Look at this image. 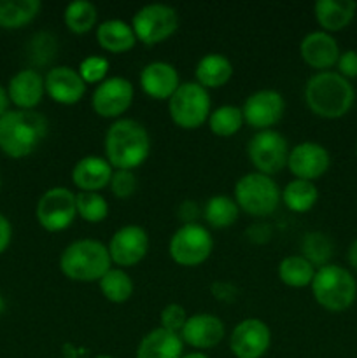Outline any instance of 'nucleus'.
<instances>
[{"mask_svg": "<svg viewBox=\"0 0 357 358\" xmlns=\"http://www.w3.org/2000/svg\"><path fill=\"white\" fill-rule=\"evenodd\" d=\"M105 159L114 170H135L150 154V135L146 126L130 117L112 122L104 138Z\"/></svg>", "mask_w": 357, "mask_h": 358, "instance_id": "1", "label": "nucleus"}, {"mask_svg": "<svg viewBox=\"0 0 357 358\" xmlns=\"http://www.w3.org/2000/svg\"><path fill=\"white\" fill-rule=\"evenodd\" d=\"M304 103L315 115L340 119L350 112L356 101V90L338 72H317L304 84Z\"/></svg>", "mask_w": 357, "mask_h": 358, "instance_id": "2", "label": "nucleus"}, {"mask_svg": "<svg viewBox=\"0 0 357 358\" xmlns=\"http://www.w3.org/2000/svg\"><path fill=\"white\" fill-rule=\"evenodd\" d=\"M49 122L41 112L9 110L0 117V150L14 159L27 157L46 138Z\"/></svg>", "mask_w": 357, "mask_h": 358, "instance_id": "3", "label": "nucleus"}, {"mask_svg": "<svg viewBox=\"0 0 357 358\" xmlns=\"http://www.w3.org/2000/svg\"><path fill=\"white\" fill-rule=\"evenodd\" d=\"M112 268L107 245L94 238H80L63 248L59 271L72 282L93 283Z\"/></svg>", "mask_w": 357, "mask_h": 358, "instance_id": "4", "label": "nucleus"}, {"mask_svg": "<svg viewBox=\"0 0 357 358\" xmlns=\"http://www.w3.org/2000/svg\"><path fill=\"white\" fill-rule=\"evenodd\" d=\"M310 289L315 303L331 313L346 311L357 299V282L354 275L332 262L315 271Z\"/></svg>", "mask_w": 357, "mask_h": 358, "instance_id": "5", "label": "nucleus"}, {"mask_svg": "<svg viewBox=\"0 0 357 358\" xmlns=\"http://www.w3.org/2000/svg\"><path fill=\"white\" fill-rule=\"evenodd\" d=\"M233 198L240 212L252 217H266L272 215L282 201V191L273 177L251 171L238 178Z\"/></svg>", "mask_w": 357, "mask_h": 358, "instance_id": "6", "label": "nucleus"}, {"mask_svg": "<svg viewBox=\"0 0 357 358\" xmlns=\"http://www.w3.org/2000/svg\"><path fill=\"white\" fill-rule=\"evenodd\" d=\"M168 112L170 117L178 128L182 129H198L209 121L212 112L210 103V93L198 83H181L172 98L168 100Z\"/></svg>", "mask_w": 357, "mask_h": 358, "instance_id": "7", "label": "nucleus"}, {"mask_svg": "<svg viewBox=\"0 0 357 358\" xmlns=\"http://www.w3.org/2000/svg\"><path fill=\"white\" fill-rule=\"evenodd\" d=\"M214 250V238L202 224H182L170 238L168 252L175 264L182 268L202 266Z\"/></svg>", "mask_w": 357, "mask_h": 358, "instance_id": "8", "label": "nucleus"}, {"mask_svg": "<svg viewBox=\"0 0 357 358\" xmlns=\"http://www.w3.org/2000/svg\"><path fill=\"white\" fill-rule=\"evenodd\" d=\"M132 28L136 41L146 45H156L177 31L178 14L167 3H147L133 14Z\"/></svg>", "mask_w": 357, "mask_h": 358, "instance_id": "9", "label": "nucleus"}, {"mask_svg": "<svg viewBox=\"0 0 357 358\" xmlns=\"http://www.w3.org/2000/svg\"><path fill=\"white\" fill-rule=\"evenodd\" d=\"M289 142L276 129L258 131L247 143V157L255 171L273 177L287 168L289 159Z\"/></svg>", "mask_w": 357, "mask_h": 358, "instance_id": "10", "label": "nucleus"}, {"mask_svg": "<svg viewBox=\"0 0 357 358\" xmlns=\"http://www.w3.org/2000/svg\"><path fill=\"white\" fill-rule=\"evenodd\" d=\"M35 217L41 227L49 233L69 229L77 217L76 194L66 187H51L38 198Z\"/></svg>", "mask_w": 357, "mask_h": 358, "instance_id": "11", "label": "nucleus"}, {"mask_svg": "<svg viewBox=\"0 0 357 358\" xmlns=\"http://www.w3.org/2000/svg\"><path fill=\"white\" fill-rule=\"evenodd\" d=\"M133 96L135 87L132 80L121 76H112L94 86L91 93V107L100 117L118 121L132 107Z\"/></svg>", "mask_w": 357, "mask_h": 358, "instance_id": "12", "label": "nucleus"}, {"mask_svg": "<svg viewBox=\"0 0 357 358\" xmlns=\"http://www.w3.org/2000/svg\"><path fill=\"white\" fill-rule=\"evenodd\" d=\"M107 248L112 264L121 269L133 268L149 252V234L139 224H126L112 234Z\"/></svg>", "mask_w": 357, "mask_h": 358, "instance_id": "13", "label": "nucleus"}, {"mask_svg": "<svg viewBox=\"0 0 357 358\" xmlns=\"http://www.w3.org/2000/svg\"><path fill=\"white\" fill-rule=\"evenodd\" d=\"M272 346V331L261 318H244L230 334L234 358H262Z\"/></svg>", "mask_w": 357, "mask_h": 358, "instance_id": "14", "label": "nucleus"}, {"mask_svg": "<svg viewBox=\"0 0 357 358\" xmlns=\"http://www.w3.org/2000/svg\"><path fill=\"white\" fill-rule=\"evenodd\" d=\"M286 112V100L275 90H259L248 94L247 100L241 105L245 124L262 131L273 129V126L282 119Z\"/></svg>", "mask_w": 357, "mask_h": 358, "instance_id": "15", "label": "nucleus"}, {"mask_svg": "<svg viewBox=\"0 0 357 358\" xmlns=\"http://www.w3.org/2000/svg\"><path fill=\"white\" fill-rule=\"evenodd\" d=\"M331 166V154L324 145L317 142H300L290 149L287 168L294 178L301 180H317Z\"/></svg>", "mask_w": 357, "mask_h": 358, "instance_id": "16", "label": "nucleus"}, {"mask_svg": "<svg viewBox=\"0 0 357 358\" xmlns=\"http://www.w3.org/2000/svg\"><path fill=\"white\" fill-rule=\"evenodd\" d=\"M224 336H226L224 322L212 313L191 315L181 331L184 345L191 346L196 352L216 348L223 341Z\"/></svg>", "mask_w": 357, "mask_h": 358, "instance_id": "17", "label": "nucleus"}, {"mask_svg": "<svg viewBox=\"0 0 357 358\" xmlns=\"http://www.w3.org/2000/svg\"><path fill=\"white\" fill-rule=\"evenodd\" d=\"M46 93L59 105H76L86 94V83L77 69L69 65H58L48 70L44 77Z\"/></svg>", "mask_w": 357, "mask_h": 358, "instance_id": "18", "label": "nucleus"}, {"mask_svg": "<svg viewBox=\"0 0 357 358\" xmlns=\"http://www.w3.org/2000/svg\"><path fill=\"white\" fill-rule=\"evenodd\" d=\"M340 55L342 51L336 38L324 30L310 31L300 42L301 59L318 72H326L336 66Z\"/></svg>", "mask_w": 357, "mask_h": 358, "instance_id": "19", "label": "nucleus"}, {"mask_svg": "<svg viewBox=\"0 0 357 358\" xmlns=\"http://www.w3.org/2000/svg\"><path fill=\"white\" fill-rule=\"evenodd\" d=\"M139 84L144 93L153 100L168 101L181 86V76L172 63L150 62L140 70Z\"/></svg>", "mask_w": 357, "mask_h": 358, "instance_id": "20", "label": "nucleus"}, {"mask_svg": "<svg viewBox=\"0 0 357 358\" xmlns=\"http://www.w3.org/2000/svg\"><path fill=\"white\" fill-rule=\"evenodd\" d=\"M114 168L102 156H84L74 164L72 182L79 192H100L111 184Z\"/></svg>", "mask_w": 357, "mask_h": 358, "instance_id": "21", "label": "nucleus"}, {"mask_svg": "<svg viewBox=\"0 0 357 358\" xmlns=\"http://www.w3.org/2000/svg\"><path fill=\"white\" fill-rule=\"evenodd\" d=\"M44 93V77L34 69H24L14 73L9 80V86H7L9 100L20 110H34L42 101Z\"/></svg>", "mask_w": 357, "mask_h": 358, "instance_id": "22", "label": "nucleus"}, {"mask_svg": "<svg viewBox=\"0 0 357 358\" xmlns=\"http://www.w3.org/2000/svg\"><path fill=\"white\" fill-rule=\"evenodd\" d=\"M184 341L181 334L156 327L147 332L136 346L135 358H182Z\"/></svg>", "mask_w": 357, "mask_h": 358, "instance_id": "23", "label": "nucleus"}, {"mask_svg": "<svg viewBox=\"0 0 357 358\" xmlns=\"http://www.w3.org/2000/svg\"><path fill=\"white\" fill-rule=\"evenodd\" d=\"M357 3L354 0H317L314 3V14L321 28L328 34L343 30L352 23Z\"/></svg>", "mask_w": 357, "mask_h": 358, "instance_id": "24", "label": "nucleus"}, {"mask_svg": "<svg viewBox=\"0 0 357 358\" xmlns=\"http://www.w3.org/2000/svg\"><path fill=\"white\" fill-rule=\"evenodd\" d=\"M233 63L220 52H206L198 59L195 69L196 83L205 90H217L230 83L233 77Z\"/></svg>", "mask_w": 357, "mask_h": 358, "instance_id": "25", "label": "nucleus"}, {"mask_svg": "<svg viewBox=\"0 0 357 358\" xmlns=\"http://www.w3.org/2000/svg\"><path fill=\"white\" fill-rule=\"evenodd\" d=\"M97 41L104 51L119 55V52H126L135 48L136 35L132 23L114 17V20H107L98 24Z\"/></svg>", "mask_w": 357, "mask_h": 358, "instance_id": "26", "label": "nucleus"}, {"mask_svg": "<svg viewBox=\"0 0 357 358\" xmlns=\"http://www.w3.org/2000/svg\"><path fill=\"white\" fill-rule=\"evenodd\" d=\"M202 215L205 222L214 229H227L238 220L240 208L233 196L214 194L206 199Z\"/></svg>", "mask_w": 357, "mask_h": 358, "instance_id": "27", "label": "nucleus"}, {"mask_svg": "<svg viewBox=\"0 0 357 358\" xmlns=\"http://www.w3.org/2000/svg\"><path fill=\"white\" fill-rule=\"evenodd\" d=\"M315 271L317 269L300 254L284 257L279 262V268H276V275H279L280 282L284 285L290 287V289H304V287H310Z\"/></svg>", "mask_w": 357, "mask_h": 358, "instance_id": "28", "label": "nucleus"}, {"mask_svg": "<svg viewBox=\"0 0 357 358\" xmlns=\"http://www.w3.org/2000/svg\"><path fill=\"white\" fill-rule=\"evenodd\" d=\"M282 201L290 212L307 213L310 212L318 201V189L314 182L293 178L286 187L282 189Z\"/></svg>", "mask_w": 357, "mask_h": 358, "instance_id": "29", "label": "nucleus"}, {"mask_svg": "<svg viewBox=\"0 0 357 358\" xmlns=\"http://www.w3.org/2000/svg\"><path fill=\"white\" fill-rule=\"evenodd\" d=\"M41 7L38 0H0V27H24L37 17Z\"/></svg>", "mask_w": 357, "mask_h": 358, "instance_id": "30", "label": "nucleus"}, {"mask_svg": "<svg viewBox=\"0 0 357 358\" xmlns=\"http://www.w3.org/2000/svg\"><path fill=\"white\" fill-rule=\"evenodd\" d=\"M300 250V255H303L315 269H318L322 268V266L331 264L335 245H332L331 238L326 233H321V231H310V233H307L301 238Z\"/></svg>", "mask_w": 357, "mask_h": 358, "instance_id": "31", "label": "nucleus"}, {"mask_svg": "<svg viewBox=\"0 0 357 358\" xmlns=\"http://www.w3.org/2000/svg\"><path fill=\"white\" fill-rule=\"evenodd\" d=\"M98 287H100L102 296L114 304L126 303L133 296V290H135L132 276L121 268L108 269L100 278Z\"/></svg>", "mask_w": 357, "mask_h": 358, "instance_id": "32", "label": "nucleus"}, {"mask_svg": "<svg viewBox=\"0 0 357 358\" xmlns=\"http://www.w3.org/2000/svg\"><path fill=\"white\" fill-rule=\"evenodd\" d=\"M63 21L72 34L84 35L97 24L98 9L90 0H74L63 10Z\"/></svg>", "mask_w": 357, "mask_h": 358, "instance_id": "33", "label": "nucleus"}, {"mask_svg": "<svg viewBox=\"0 0 357 358\" xmlns=\"http://www.w3.org/2000/svg\"><path fill=\"white\" fill-rule=\"evenodd\" d=\"M209 124L210 131L217 136H227L237 135L241 129V126L245 124L244 114H241V107L237 105H220V107L214 108L209 115Z\"/></svg>", "mask_w": 357, "mask_h": 358, "instance_id": "34", "label": "nucleus"}, {"mask_svg": "<svg viewBox=\"0 0 357 358\" xmlns=\"http://www.w3.org/2000/svg\"><path fill=\"white\" fill-rule=\"evenodd\" d=\"M76 208L77 215L90 224L102 222L108 215V201L100 192H77Z\"/></svg>", "mask_w": 357, "mask_h": 358, "instance_id": "35", "label": "nucleus"}, {"mask_svg": "<svg viewBox=\"0 0 357 358\" xmlns=\"http://www.w3.org/2000/svg\"><path fill=\"white\" fill-rule=\"evenodd\" d=\"M108 69H111V62L104 56L98 55H90L79 63V76L83 77V80L88 84H100L104 83L108 77Z\"/></svg>", "mask_w": 357, "mask_h": 358, "instance_id": "36", "label": "nucleus"}, {"mask_svg": "<svg viewBox=\"0 0 357 358\" xmlns=\"http://www.w3.org/2000/svg\"><path fill=\"white\" fill-rule=\"evenodd\" d=\"M108 187L118 199H128L135 194L139 180L132 170H114Z\"/></svg>", "mask_w": 357, "mask_h": 358, "instance_id": "37", "label": "nucleus"}, {"mask_svg": "<svg viewBox=\"0 0 357 358\" xmlns=\"http://www.w3.org/2000/svg\"><path fill=\"white\" fill-rule=\"evenodd\" d=\"M186 322H188V313H186L184 306L178 303H170L161 310L160 313V327L167 329V331L181 334L184 329Z\"/></svg>", "mask_w": 357, "mask_h": 358, "instance_id": "38", "label": "nucleus"}, {"mask_svg": "<svg viewBox=\"0 0 357 358\" xmlns=\"http://www.w3.org/2000/svg\"><path fill=\"white\" fill-rule=\"evenodd\" d=\"M31 48H34L31 55L35 56V59H37L38 63H48L49 59L55 58L56 44H55V37H51V35L48 34L35 35Z\"/></svg>", "mask_w": 357, "mask_h": 358, "instance_id": "39", "label": "nucleus"}, {"mask_svg": "<svg viewBox=\"0 0 357 358\" xmlns=\"http://www.w3.org/2000/svg\"><path fill=\"white\" fill-rule=\"evenodd\" d=\"M336 72L346 80L357 79V51L356 49H346L340 55L336 62Z\"/></svg>", "mask_w": 357, "mask_h": 358, "instance_id": "40", "label": "nucleus"}, {"mask_svg": "<svg viewBox=\"0 0 357 358\" xmlns=\"http://www.w3.org/2000/svg\"><path fill=\"white\" fill-rule=\"evenodd\" d=\"M210 292H212L214 299L219 303H233L238 296V289L231 282L226 280H217L210 285Z\"/></svg>", "mask_w": 357, "mask_h": 358, "instance_id": "41", "label": "nucleus"}, {"mask_svg": "<svg viewBox=\"0 0 357 358\" xmlns=\"http://www.w3.org/2000/svg\"><path fill=\"white\" fill-rule=\"evenodd\" d=\"M177 213L184 224H195L200 215V208L195 201H184L181 203V206H178Z\"/></svg>", "mask_w": 357, "mask_h": 358, "instance_id": "42", "label": "nucleus"}, {"mask_svg": "<svg viewBox=\"0 0 357 358\" xmlns=\"http://www.w3.org/2000/svg\"><path fill=\"white\" fill-rule=\"evenodd\" d=\"M13 240V226H10L9 219L0 213V254L7 250Z\"/></svg>", "mask_w": 357, "mask_h": 358, "instance_id": "43", "label": "nucleus"}, {"mask_svg": "<svg viewBox=\"0 0 357 358\" xmlns=\"http://www.w3.org/2000/svg\"><path fill=\"white\" fill-rule=\"evenodd\" d=\"M9 103L10 100H9V94H7V90H4V87L0 86V117L9 112Z\"/></svg>", "mask_w": 357, "mask_h": 358, "instance_id": "44", "label": "nucleus"}, {"mask_svg": "<svg viewBox=\"0 0 357 358\" xmlns=\"http://www.w3.org/2000/svg\"><path fill=\"white\" fill-rule=\"evenodd\" d=\"M346 257H349V264L352 266L354 271H357V238L352 241V245H350Z\"/></svg>", "mask_w": 357, "mask_h": 358, "instance_id": "45", "label": "nucleus"}, {"mask_svg": "<svg viewBox=\"0 0 357 358\" xmlns=\"http://www.w3.org/2000/svg\"><path fill=\"white\" fill-rule=\"evenodd\" d=\"M62 353H63V358H79V355H80L79 348H77V346H74V345H70V343H69V345L63 346Z\"/></svg>", "mask_w": 357, "mask_h": 358, "instance_id": "46", "label": "nucleus"}, {"mask_svg": "<svg viewBox=\"0 0 357 358\" xmlns=\"http://www.w3.org/2000/svg\"><path fill=\"white\" fill-rule=\"evenodd\" d=\"M182 358H210V357L203 352H191V353H186V355H182Z\"/></svg>", "mask_w": 357, "mask_h": 358, "instance_id": "47", "label": "nucleus"}, {"mask_svg": "<svg viewBox=\"0 0 357 358\" xmlns=\"http://www.w3.org/2000/svg\"><path fill=\"white\" fill-rule=\"evenodd\" d=\"M94 358H115V357H111V355H98V357H94Z\"/></svg>", "mask_w": 357, "mask_h": 358, "instance_id": "48", "label": "nucleus"}, {"mask_svg": "<svg viewBox=\"0 0 357 358\" xmlns=\"http://www.w3.org/2000/svg\"><path fill=\"white\" fill-rule=\"evenodd\" d=\"M2 310H4V301L0 299V311H2Z\"/></svg>", "mask_w": 357, "mask_h": 358, "instance_id": "49", "label": "nucleus"}, {"mask_svg": "<svg viewBox=\"0 0 357 358\" xmlns=\"http://www.w3.org/2000/svg\"><path fill=\"white\" fill-rule=\"evenodd\" d=\"M356 156H357V143H356Z\"/></svg>", "mask_w": 357, "mask_h": 358, "instance_id": "50", "label": "nucleus"}]
</instances>
